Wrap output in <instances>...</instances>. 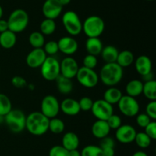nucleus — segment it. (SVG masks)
Listing matches in <instances>:
<instances>
[{
	"label": "nucleus",
	"instance_id": "obj_1",
	"mask_svg": "<svg viewBox=\"0 0 156 156\" xmlns=\"http://www.w3.org/2000/svg\"><path fill=\"white\" fill-rule=\"evenodd\" d=\"M49 121L41 112H33L26 116L25 128L33 136H43L48 131Z\"/></svg>",
	"mask_w": 156,
	"mask_h": 156
},
{
	"label": "nucleus",
	"instance_id": "obj_2",
	"mask_svg": "<svg viewBox=\"0 0 156 156\" xmlns=\"http://www.w3.org/2000/svg\"><path fill=\"white\" fill-rule=\"evenodd\" d=\"M99 79L107 87H115L122 80L123 68L117 63H107L100 70Z\"/></svg>",
	"mask_w": 156,
	"mask_h": 156
},
{
	"label": "nucleus",
	"instance_id": "obj_3",
	"mask_svg": "<svg viewBox=\"0 0 156 156\" xmlns=\"http://www.w3.org/2000/svg\"><path fill=\"white\" fill-rule=\"evenodd\" d=\"M9 30L15 32V34L20 33L26 29L29 24V15L25 10L17 9L14 10L7 20Z\"/></svg>",
	"mask_w": 156,
	"mask_h": 156
},
{
	"label": "nucleus",
	"instance_id": "obj_4",
	"mask_svg": "<svg viewBox=\"0 0 156 156\" xmlns=\"http://www.w3.org/2000/svg\"><path fill=\"white\" fill-rule=\"evenodd\" d=\"M105 28V21L98 15L88 16L82 23V31L88 38H99Z\"/></svg>",
	"mask_w": 156,
	"mask_h": 156
},
{
	"label": "nucleus",
	"instance_id": "obj_5",
	"mask_svg": "<svg viewBox=\"0 0 156 156\" xmlns=\"http://www.w3.org/2000/svg\"><path fill=\"white\" fill-rule=\"evenodd\" d=\"M4 122L11 131L15 133H19L25 129L26 116L21 110L12 109L4 116Z\"/></svg>",
	"mask_w": 156,
	"mask_h": 156
},
{
	"label": "nucleus",
	"instance_id": "obj_6",
	"mask_svg": "<svg viewBox=\"0 0 156 156\" xmlns=\"http://www.w3.org/2000/svg\"><path fill=\"white\" fill-rule=\"evenodd\" d=\"M62 23L66 31L72 36L79 35L82 32V23L74 11H67L62 15Z\"/></svg>",
	"mask_w": 156,
	"mask_h": 156
},
{
	"label": "nucleus",
	"instance_id": "obj_7",
	"mask_svg": "<svg viewBox=\"0 0 156 156\" xmlns=\"http://www.w3.org/2000/svg\"><path fill=\"white\" fill-rule=\"evenodd\" d=\"M41 73L46 80H55L60 74L59 61L53 56H47L41 67Z\"/></svg>",
	"mask_w": 156,
	"mask_h": 156
},
{
	"label": "nucleus",
	"instance_id": "obj_8",
	"mask_svg": "<svg viewBox=\"0 0 156 156\" xmlns=\"http://www.w3.org/2000/svg\"><path fill=\"white\" fill-rule=\"evenodd\" d=\"M76 77L82 87L85 88H94L99 81L98 74L93 69H89L82 66L79 67Z\"/></svg>",
	"mask_w": 156,
	"mask_h": 156
},
{
	"label": "nucleus",
	"instance_id": "obj_9",
	"mask_svg": "<svg viewBox=\"0 0 156 156\" xmlns=\"http://www.w3.org/2000/svg\"><path fill=\"white\" fill-rule=\"evenodd\" d=\"M119 110L120 113L127 117L136 116L140 112V104L135 97H132L128 95H125L121 97L118 102Z\"/></svg>",
	"mask_w": 156,
	"mask_h": 156
},
{
	"label": "nucleus",
	"instance_id": "obj_10",
	"mask_svg": "<svg viewBox=\"0 0 156 156\" xmlns=\"http://www.w3.org/2000/svg\"><path fill=\"white\" fill-rule=\"evenodd\" d=\"M60 111L59 102L53 95H47L43 98L41 104V112L48 119L57 116Z\"/></svg>",
	"mask_w": 156,
	"mask_h": 156
},
{
	"label": "nucleus",
	"instance_id": "obj_11",
	"mask_svg": "<svg viewBox=\"0 0 156 156\" xmlns=\"http://www.w3.org/2000/svg\"><path fill=\"white\" fill-rule=\"evenodd\" d=\"M91 111L93 116L98 120L107 121L111 115L114 114L113 105L108 103L103 99L94 101Z\"/></svg>",
	"mask_w": 156,
	"mask_h": 156
},
{
	"label": "nucleus",
	"instance_id": "obj_12",
	"mask_svg": "<svg viewBox=\"0 0 156 156\" xmlns=\"http://www.w3.org/2000/svg\"><path fill=\"white\" fill-rule=\"evenodd\" d=\"M60 74L69 79L76 77L79 67L77 61L71 56H67L62 60L60 63Z\"/></svg>",
	"mask_w": 156,
	"mask_h": 156
},
{
	"label": "nucleus",
	"instance_id": "obj_13",
	"mask_svg": "<svg viewBox=\"0 0 156 156\" xmlns=\"http://www.w3.org/2000/svg\"><path fill=\"white\" fill-rule=\"evenodd\" d=\"M136 130L133 125L126 124L121 125L116 129L115 137L119 142L122 144H129L134 142Z\"/></svg>",
	"mask_w": 156,
	"mask_h": 156
},
{
	"label": "nucleus",
	"instance_id": "obj_14",
	"mask_svg": "<svg viewBox=\"0 0 156 156\" xmlns=\"http://www.w3.org/2000/svg\"><path fill=\"white\" fill-rule=\"evenodd\" d=\"M62 7L59 0H46L42 7V12L45 18L55 20L62 13Z\"/></svg>",
	"mask_w": 156,
	"mask_h": 156
},
{
	"label": "nucleus",
	"instance_id": "obj_15",
	"mask_svg": "<svg viewBox=\"0 0 156 156\" xmlns=\"http://www.w3.org/2000/svg\"><path fill=\"white\" fill-rule=\"evenodd\" d=\"M47 55L43 48H34L26 57V64L30 68H39L45 61Z\"/></svg>",
	"mask_w": 156,
	"mask_h": 156
},
{
	"label": "nucleus",
	"instance_id": "obj_16",
	"mask_svg": "<svg viewBox=\"0 0 156 156\" xmlns=\"http://www.w3.org/2000/svg\"><path fill=\"white\" fill-rule=\"evenodd\" d=\"M59 51H61L67 56L74 54L79 48L77 41L72 36H65L57 41Z\"/></svg>",
	"mask_w": 156,
	"mask_h": 156
},
{
	"label": "nucleus",
	"instance_id": "obj_17",
	"mask_svg": "<svg viewBox=\"0 0 156 156\" xmlns=\"http://www.w3.org/2000/svg\"><path fill=\"white\" fill-rule=\"evenodd\" d=\"M60 110L66 116H74L80 113L79 101L73 98H66L59 102Z\"/></svg>",
	"mask_w": 156,
	"mask_h": 156
},
{
	"label": "nucleus",
	"instance_id": "obj_18",
	"mask_svg": "<svg viewBox=\"0 0 156 156\" xmlns=\"http://www.w3.org/2000/svg\"><path fill=\"white\" fill-rule=\"evenodd\" d=\"M134 62H135L136 70L141 76H144V75L152 72V61L146 55H140L134 61Z\"/></svg>",
	"mask_w": 156,
	"mask_h": 156
},
{
	"label": "nucleus",
	"instance_id": "obj_19",
	"mask_svg": "<svg viewBox=\"0 0 156 156\" xmlns=\"http://www.w3.org/2000/svg\"><path fill=\"white\" fill-rule=\"evenodd\" d=\"M111 130L107 121L105 120L97 119V121H95L91 126V133L94 137L99 139L108 136Z\"/></svg>",
	"mask_w": 156,
	"mask_h": 156
},
{
	"label": "nucleus",
	"instance_id": "obj_20",
	"mask_svg": "<svg viewBox=\"0 0 156 156\" xmlns=\"http://www.w3.org/2000/svg\"><path fill=\"white\" fill-rule=\"evenodd\" d=\"M62 145L68 151L78 149L79 146V138L73 132H68L62 138Z\"/></svg>",
	"mask_w": 156,
	"mask_h": 156
},
{
	"label": "nucleus",
	"instance_id": "obj_21",
	"mask_svg": "<svg viewBox=\"0 0 156 156\" xmlns=\"http://www.w3.org/2000/svg\"><path fill=\"white\" fill-rule=\"evenodd\" d=\"M17 36L10 30L0 33V46L4 49H11L16 44Z\"/></svg>",
	"mask_w": 156,
	"mask_h": 156
},
{
	"label": "nucleus",
	"instance_id": "obj_22",
	"mask_svg": "<svg viewBox=\"0 0 156 156\" xmlns=\"http://www.w3.org/2000/svg\"><path fill=\"white\" fill-rule=\"evenodd\" d=\"M103 44L99 38H88L85 42V48L89 54L97 57L103 49Z\"/></svg>",
	"mask_w": 156,
	"mask_h": 156
},
{
	"label": "nucleus",
	"instance_id": "obj_23",
	"mask_svg": "<svg viewBox=\"0 0 156 156\" xmlns=\"http://www.w3.org/2000/svg\"><path fill=\"white\" fill-rule=\"evenodd\" d=\"M122 96H123V93L121 90L115 87H109L104 93L103 99H105L106 102L111 105H114V104H117Z\"/></svg>",
	"mask_w": 156,
	"mask_h": 156
},
{
	"label": "nucleus",
	"instance_id": "obj_24",
	"mask_svg": "<svg viewBox=\"0 0 156 156\" xmlns=\"http://www.w3.org/2000/svg\"><path fill=\"white\" fill-rule=\"evenodd\" d=\"M55 81L56 82V87L58 91L62 94H69L72 92L73 89V84L71 79L65 77L59 74Z\"/></svg>",
	"mask_w": 156,
	"mask_h": 156
},
{
	"label": "nucleus",
	"instance_id": "obj_25",
	"mask_svg": "<svg viewBox=\"0 0 156 156\" xmlns=\"http://www.w3.org/2000/svg\"><path fill=\"white\" fill-rule=\"evenodd\" d=\"M143 81L136 79L132 80L129 81L126 86V95L136 98L143 93Z\"/></svg>",
	"mask_w": 156,
	"mask_h": 156
},
{
	"label": "nucleus",
	"instance_id": "obj_26",
	"mask_svg": "<svg viewBox=\"0 0 156 156\" xmlns=\"http://www.w3.org/2000/svg\"><path fill=\"white\" fill-rule=\"evenodd\" d=\"M119 50L116 47L113 45H107L103 47L101 52L102 59L105 63H115L117 61V56H118Z\"/></svg>",
	"mask_w": 156,
	"mask_h": 156
},
{
	"label": "nucleus",
	"instance_id": "obj_27",
	"mask_svg": "<svg viewBox=\"0 0 156 156\" xmlns=\"http://www.w3.org/2000/svg\"><path fill=\"white\" fill-rule=\"evenodd\" d=\"M134 61H135V58H134L133 53L130 50H124L119 52L116 63L122 68H124V67H129L134 62Z\"/></svg>",
	"mask_w": 156,
	"mask_h": 156
},
{
	"label": "nucleus",
	"instance_id": "obj_28",
	"mask_svg": "<svg viewBox=\"0 0 156 156\" xmlns=\"http://www.w3.org/2000/svg\"><path fill=\"white\" fill-rule=\"evenodd\" d=\"M143 93L149 101L156 100V81L155 80L146 81L143 84Z\"/></svg>",
	"mask_w": 156,
	"mask_h": 156
},
{
	"label": "nucleus",
	"instance_id": "obj_29",
	"mask_svg": "<svg viewBox=\"0 0 156 156\" xmlns=\"http://www.w3.org/2000/svg\"><path fill=\"white\" fill-rule=\"evenodd\" d=\"M28 41L34 48H42L45 44V38L41 32H33L29 35Z\"/></svg>",
	"mask_w": 156,
	"mask_h": 156
},
{
	"label": "nucleus",
	"instance_id": "obj_30",
	"mask_svg": "<svg viewBox=\"0 0 156 156\" xmlns=\"http://www.w3.org/2000/svg\"><path fill=\"white\" fill-rule=\"evenodd\" d=\"M56 29V22L53 19L45 18L40 24V32L44 35H50L55 32Z\"/></svg>",
	"mask_w": 156,
	"mask_h": 156
},
{
	"label": "nucleus",
	"instance_id": "obj_31",
	"mask_svg": "<svg viewBox=\"0 0 156 156\" xmlns=\"http://www.w3.org/2000/svg\"><path fill=\"white\" fill-rule=\"evenodd\" d=\"M65 129V123L61 119L57 117L50 119L49 121V129L53 134H60Z\"/></svg>",
	"mask_w": 156,
	"mask_h": 156
},
{
	"label": "nucleus",
	"instance_id": "obj_32",
	"mask_svg": "<svg viewBox=\"0 0 156 156\" xmlns=\"http://www.w3.org/2000/svg\"><path fill=\"white\" fill-rule=\"evenodd\" d=\"M12 110V102L9 96L4 93H0V116H5Z\"/></svg>",
	"mask_w": 156,
	"mask_h": 156
},
{
	"label": "nucleus",
	"instance_id": "obj_33",
	"mask_svg": "<svg viewBox=\"0 0 156 156\" xmlns=\"http://www.w3.org/2000/svg\"><path fill=\"white\" fill-rule=\"evenodd\" d=\"M134 142L140 148H147L150 146L152 143V139L144 132H136Z\"/></svg>",
	"mask_w": 156,
	"mask_h": 156
},
{
	"label": "nucleus",
	"instance_id": "obj_34",
	"mask_svg": "<svg viewBox=\"0 0 156 156\" xmlns=\"http://www.w3.org/2000/svg\"><path fill=\"white\" fill-rule=\"evenodd\" d=\"M81 156H104V154L100 146L88 145L84 147L82 150Z\"/></svg>",
	"mask_w": 156,
	"mask_h": 156
},
{
	"label": "nucleus",
	"instance_id": "obj_35",
	"mask_svg": "<svg viewBox=\"0 0 156 156\" xmlns=\"http://www.w3.org/2000/svg\"><path fill=\"white\" fill-rule=\"evenodd\" d=\"M44 50L46 54L49 56H53L59 51L58 43L56 41H49L44 45Z\"/></svg>",
	"mask_w": 156,
	"mask_h": 156
},
{
	"label": "nucleus",
	"instance_id": "obj_36",
	"mask_svg": "<svg viewBox=\"0 0 156 156\" xmlns=\"http://www.w3.org/2000/svg\"><path fill=\"white\" fill-rule=\"evenodd\" d=\"M98 64L97 57L92 54H88L83 59V67L94 70Z\"/></svg>",
	"mask_w": 156,
	"mask_h": 156
},
{
	"label": "nucleus",
	"instance_id": "obj_37",
	"mask_svg": "<svg viewBox=\"0 0 156 156\" xmlns=\"http://www.w3.org/2000/svg\"><path fill=\"white\" fill-rule=\"evenodd\" d=\"M49 156H69V151L62 145H54L50 149Z\"/></svg>",
	"mask_w": 156,
	"mask_h": 156
},
{
	"label": "nucleus",
	"instance_id": "obj_38",
	"mask_svg": "<svg viewBox=\"0 0 156 156\" xmlns=\"http://www.w3.org/2000/svg\"><path fill=\"white\" fill-rule=\"evenodd\" d=\"M108 125L111 129H117L122 125L121 118L116 114H112L108 119H107Z\"/></svg>",
	"mask_w": 156,
	"mask_h": 156
},
{
	"label": "nucleus",
	"instance_id": "obj_39",
	"mask_svg": "<svg viewBox=\"0 0 156 156\" xmlns=\"http://www.w3.org/2000/svg\"><path fill=\"white\" fill-rule=\"evenodd\" d=\"M93 102H94V101L91 98L88 97V96H84V97L81 98L80 100L79 101L80 110L85 112L91 111V108H92Z\"/></svg>",
	"mask_w": 156,
	"mask_h": 156
},
{
	"label": "nucleus",
	"instance_id": "obj_40",
	"mask_svg": "<svg viewBox=\"0 0 156 156\" xmlns=\"http://www.w3.org/2000/svg\"><path fill=\"white\" fill-rule=\"evenodd\" d=\"M146 114L152 120L156 119V100L149 101L146 107Z\"/></svg>",
	"mask_w": 156,
	"mask_h": 156
},
{
	"label": "nucleus",
	"instance_id": "obj_41",
	"mask_svg": "<svg viewBox=\"0 0 156 156\" xmlns=\"http://www.w3.org/2000/svg\"><path fill=\"white\" fill-rule=\"evenodd\" d=\"M144 132L152 140L156 139V122L152 120L146 127Z\"/></svg>",
	"mask_w": 156,
	"mask_h": 156
},
{
	"label": "nucleus",
	"instance_id": "obj_42",
	"mask_svg": "<svg viewBox=\"0 0 156 156\" xmlns=\"http://www.w3.org/2000/svg\"><path fill=\"white\" fill-rule=\"evenodd\" d=\"M136 116V124L143 128H144L152 121V119L146 113H140V114L138 113Z\"/></svg>",
	"mask_w": 156,
	"mask_h": 156
},
{
	"label": "nucleus",
	"instance_id": "obj_43",
	"mask_svg": "<svg viewBox=\"0 0 156 156\" xmlns=\"http://www.w3.org/2000/svg\"><path fill=\"white\" fill-rule=\"evenodd\" d=\"M12 84L16 88H24L27 86V81L21 76H15L12 79Z\"/></svg>",
	"mask_w": 156,
	"mask_h": 156
},
{
	"label": "nucleus",
	"instance_id": "obj_44",
	"mask_svg": "<svg viewBox=\"0 0 156 156\" xmlns=\"http://www.w3.org/2000/svg\"><path fill=\"white\" fill-rule=\"evenodd\" d=\"M99 146L101 148H106V147H111V148H114L115 146V142L114 139L110 136H106V137L103 138L101 139L100 145Z\"/></svg>",
	"mask_w": 156,
	"mask_h": 156
},
{
	"label": "nucleus",
	"instance_id": "obj_45",
	"mask_svg": "<svg viewBox=\"0 0 156 156\" xmlns=\"http://www.w3.org/2000/svg\"><path fill=\"white\" fill-rule=\"evenodd\" d=\"M101 149L103 151L104 156H114V154H115L114 148L106 147V148H102Z\"/></svg>",
	"mask_w": 156,
	"mask_h": 156
},
{
	"label": "nucleus",
	"instance_id": "obj_46",
	"mask_svg": "<svg viewBox=\"0 0 156 156\" xmlns=\"http://www.w3.org/2000/svg\"><path fill=\"white\" fill-rule=\"evenodd\" d=\"M9 30V25H8L7 20H4L2 18L0 19V33Z\"/></svg>",
	"mask_w": 156,
	"mask_h": 156
},
{
	"label": "nucleus",
	"instance_id": "obj_47",
	"mask_svg": "<svg viewBox=\"0 0 156 156\" xmlns=\"http://www.w3.org/2000/svg\"><path fill=\"white\" fill-rule=\"evenodd\" d=\"M143 76V80H145V82H146V81L152 80H154V76H153V73H152V72H150V73H147V74L144 75V76Z\"/></svg>",
	"mask_w": 156,
	"mask_h": 156
},
{
	"label": "nucleus",
	"instance_id": "obj_48",
	"mask_svg": "<svg viewBox=\"0 0 156 156\" xmlns=\"http://www.w3.org/2000/svg\"><path fill=\"white\" fill-rule=\"evenodd\" d=\"M69 156H81V151L78 149H73L69 151Z\"/></svg>",
	"mask_w": 156,
	"mask_h": 156
},
{
	"label": "nucleus",
	"instance_id": "obj_49",
	"mask_svg": "<svg viewBox=\"0 0 156 156\" xmlns=\"http://www.w3.org/2000/svg\"><path fill=\"white\" fill-rule=\"evenodd\" d=\"M132 156H148V154H146L145 151H136Z\"/></svg>",
	"mask_w": 156,
	"mask_h": 156
},
{
	"label": "nucleus",
	"instance_id": "obj_50",
	"mask_svg": "<svg viewBox=\"0 0 156 156\" xmlns=\"http://www.w3.org/2000/svg\"><path fill=\"white\" fill-rule=\"evenodd\" d=\"M59 2H60V4L62 5V6H67V5H69L70 3V2H71V0H59Z\"/></svg>",
	"mask_w": 156,
	"mask_h": 156
},
{
	"label": "nucleus",
	"instance_id": "obj_51",
	"mask_svg": "<svg viewBox=\"0 0 156 156\" xmlns=\"http://www.w3.org/2000/svg\"><path fill=\"white\" fill-rule=\"evenodd\" d=\"M2 15H3V9H2V8L1 5H0V19L2 18Z\"/></svg>",
	"mask_w": 156,
	"mask_h": 156
},
{
	"label": "nucleus",
	"instance_id": "obj_52",
	"mask_svg": "<svg viewBox=\"0 0 156 156\" xmlns=\"http://www.w3.org/2000/svg\"><path fill=\"white\" fill-rule=\"evenodd\" d=\"M3 122H4V116H0V124L2 123Z\"/></svg>",
	"mask_w": 156,
	"mask_h": 156
},
{
	"label": "nucleus",
	"instance_id": "obj_53",
	"mask_svg": "<svg viewBox=\"0 0 156 156\" xmlns=\"http://www.w3.org/2000/svg\"><path fill=\"white\" fill-rule=\"evenodd\" d=\"M147 1H153V0H147Z\"/></svg>",
	"mask_w": 156,
	"mask_h": 156
}]
</instances>
